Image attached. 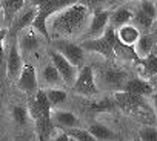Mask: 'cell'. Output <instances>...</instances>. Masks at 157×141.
I'll list each match as a JSON object with an SVG mask.
<instances>
[{
  "instance_id": "cell-1",
  "label": "cell",
  "mask_w": 157,
  "mask_h": 141,
  "mask_svg": "<svg viewBox=\"0 0 157 141\" xmlns=\"http://www.w3.org/2000/svg\"><path fill=\"white\" fill-rule=\"evenodd\" d=\"M88 14V8L82 3H74L66 6L65 10L54 14L51 22L52 37L59 39V36H72L82 28Z\"/></svg>"
},
{
  "instance_id": "cell-2",
  "label": "cell",
  "mask_w": 157,
  "mask_h": 141,
  "mask_svg": "<svg viewBox=\"0 0 157 141\" xmlns=\"http://www.w3.org/2000/svg\"><path fill=\"white\" fill-rule=\"evenodd\" d=\"M117 40V33H116V28L108 25L103 31L102 36L99 37H93V39H86L83 40L80 45L83 50H88V51H96L99 54H102L105 59L108 60H116V53H114V44Z\"/></svg>"
},
{
  "instance_id": "cell-3",
  "label": "cell",
  "mask_w": 157,
  "mask_h": 141,
  "mask_svg": "<svg viewBox=\"0 0 157 141\" xmlns=\"http://www.w3.org/2000/svg\"><path fill=\"white\" fill-rule=\"evenodd\" d=\"M114 101L120 107V110H123L128 115H132V116H137V118H142V119H145V116L152 115L149 106L146 104V101L142 95H136V93L120 90V92L114 93Z\"/></svg>"
},
{
  "instance_id": "cell-4",
  "label": "cell",
  "mask_w": 157,
  "mask_h": 141,
  "mask_svg": "<svg viewBox=\"0 0 157 141\" xmlns=\"http://www.w3.org/2000/svg\"><path fill=\"white\" fill-rule=\"evenodd\" d=\"M94 79L97 84L99 90H105V92H120L123 90L125 82L129 79V73L120 68H114V67H105L100 68L94 73Z\"/></svg>"
},
{
  "instance_id": "cell-5",
  "label": "cell",
  "mask_w": 157,
  "mask_h": 141,
  "mask_svg": "<svg viewBox=\"0 0 157 141\" xmlns=\"http://www.w3.org/2000/svg\"><path fill=\"white\" fill-rule=\"evenodd\" d=\"M72 90L77 95L86 96V98L96 96L99 93V89H97V84H96V79H94V72L90 65L82 67V70L77 75L75 82L72 84Z\"/></svg>"
},
{
  "instance_id": "cell-6",
  "label": "cell",
  "mask_w": 157,
  "mask_h": 141,
  "mask_svg": "<svg viewBox=\"0 0 157 141\" xmlns=\"http://www.w3.org/2000/svg\"><path fill=\"white\" fill-rule=\"evenodd\" d=\"M49 57H51V62H52V64L56 65V68L59 70V73L62 75L63 82L71 87V85L75 82L77 75H78L77 67H75L74 64H71V62H69L62 53H59L57 50H52V51L49 53Z\"/></svg>"
},
{
  "instance_id": "cell-7",
  "label": "cell",
  "mask_w": 157,
  "mask_h": 141,
  "mask_svg": "<svg viewBox=\"0 0 157 141\" xmlns=\"http://www.w3.org/2000/svg\"><path fill=\"white\" fill-rule=\"evenodd\" d=\"M54 48L59 53H62L75 67H82L83 57H85V50L82 48V45H77V44H74L71 40H66V39H56Z\"/></svg>"
},
{
  "instance_id": "cell-8",
  "label": "cell",
  "mask_w": 157,
  "mask_h": 141,
  "mask_svg": "<svg viewBox=\"0 0 157 141\" xmlns=\"http://www.w3.org/2000/svg\"><path fill=\"white\" fill-rule=\"evenodd\" d=\"M17 85L28 96H33V95L37 93V90H39V79H37L36 68L31 64H25L23 65L22 73H20V76L17 79Z\"/></svg>"
},
{
  "instance_id": "cell-9",
  "label": "cell",
  "mask_w": 157,
  "mask_h": 141,
  "mask_svg": "<svg viewBox=\"0 0 157 141\" xmlns=\"http://www.w3.org/2000/svg\"><path fill=\"white\" fill-rule=\"evenodd\" d=\"M37 11H39V8L31 5V6H29V8H26L25 11L17 13V14H16V17L13 19V22H11L10 34H11V36H16V34H17V33H20L22 30H25V28L31 27V25H33V22H34V19H36V16H37Z\"/></svg>"
},
{
  "instance_id": "cell-10",
  "label": "cell",
  "mask_w": 157,
  "mask_h": 141,
  "mask_svg": "<svg viewBox=\"0 0 157 141\" xmlns=\"http://www.w3.org/2000/svg\"><path fill=\"white\" fill-rule=\"evenodd\" d=\"M109 13L111 11H108V10H96L93 13V19H91L88 33H86L88 37L93 39V37H99L103 34V31L109 22Z\"/></svg>"
},
{
  "instance_id": "cell-11",
  "label": "cell",
  "mask_w": 157,
  "mask_h": 141,
  "mask_svg": "<svg viewBox=\"0 0 157 141\" xmlns=\"http://www.w3.org/2000/svg\"><path fill=\"white\" fill-rule=\"evenodd\" d=\"M123 90L125 92H129V93L142 95V96H151L154 93V89L149 84V81L148 79H143L140 76H136V78H131L129 76V79L123 85Z\"/></svg>"
},
{
  "instance_id": "cell-12",
  "label": "cell",
  "mask_w": 157,
  "mask_h": 141,
  "mask_svg": "<svg viewBox=\"0 0 157 141\" xmlns=\"http://www.w3.org/2000/svg\"><path fill=\"white\" fill-rule=\"evenodd\" d=\"M134 65L139 68V76L143 79H149L154 75H157V56L149 53L145 57H140Z\"/></svg>"
},
{
  "instance_id": "cell-13",
  "label": "cell",
  "mask_w": 157,
  "mask_h": 141,
  "mask_svg": "<svg viewBox=\"0 0 157 141\" xmlns=\"http://www.w3.org/2000/svg\"><path fill=\"white\" fill-rule=\"evenodd\" d=\"M23 68V62H22V56L19 54V48L17 45H13L6 59V72H8V78L10 79H19L20 73Z\"/></svg>"
},
{
  "instance_id": "cell-14",
  "label": "cell",
  "mask_w": 157,
  "mask_h": 141,
  "mask_svg": "<svg viewBox=\"0 0 157 141\" xmlns=\"http://www.w3.org/2000/svg\"><path fill=\"white\" fill-rule=\"evenodd\" d=\"M51 119L54 122L56 127H60V129H69V127H78L80 121L78 118L71 113V112H63V110H52L51 112Z\"/></svg>"
},
{
  "instance_id": "cell-15",
  "label": "cell",
  "mask_w": 157,
  "mask_h": 141,
  "mask_svg": "<svg viewBox=\"0 0 157 141\" xmlns=\"http://www.w3.org/2000/svg\"><path fill=\"white\" fill-rule=\"evenodd\" d=\"M74 3H77V0H45V2L39 6V14L49 19L56 13H59V11H62L66 6L74 5Z\"/></svg>"
},
{
  "instance_id": "cell-16",
  "label": "cell",
  "mask_w": 157,
  "mask_h": 141,
  "mask_svg": "<svg viewBox=\"0 0 157 141\" xmlns=\"http://www.w3.org/2000/svg\"><path fill=\"white\" fill-rule=\"evenodd\" d=\"M19 45L23 51H33L39 47V36H37V30L31 27L25 28L20 31V37H19Z\"/></svg>"
},
{
  "instance_id": "cell-17",
  "label": "cell",
  "mask_w": 157,
  "mask_h": 141,
  "mask_svg": "<svg viewBox=\"0 0 157 141\" xmlns=\"http://www.w3.org/2000/svg\"><path fill=\"white\" fill-rule=\"evenodd\" d=\"M54 122L51 119V116H45L42 115L40 118L36 119V132H37V138L40 141H48L52 138L54 135Z\"/></svg>"
},
{
  "instance_id": "cell-18",
  "label": "cell",
  "mask_w": 157,
  "mask_h": 141,
  "mask_svg": "<svg viewBox=\"0 0 157 141\" xmlns=\"http://www.w3.org/2000/svg\"><path fill=\"white\" fill-rule=\"evenodd\" d=\"M114 53H116V57L120 59V60H132V62H137V60L140 59V56H139L137 51H136V47L122 42L119 37H117V40H116V44H114Z\"/></svg>"
},
{
  "instance_id": "cell-19",
  "label": "cell",
  "mask_w": 157,
  "mask_h": 141,
  "mask_svg": "<svg viewBox=\"0 0 157 141\" xmlns=\"http://www.w3.org/2000/svg\"><path fill=\"white\" fill-rule=\"evenodd\" d=\"M23 5H25V0H2V2H0V6H2L5 23H10L11 25L13 19L23 8Z\"/></svg>"
},
{
  "instance_id": "cell-20",
  "label": "cell",
  "mask_w": 157,
  "mask_h": 141,
  "mask_svg": "<svg viewBox=\"0 0 157 141\" xmlns=\"http://www.w3.org/2000/svg\"><path fill=\"white\" fill-rule=\"evenodd\" d=\"M42 81L48 87H57V85L63 84V78H62V75L59 73V70L56 68V65L52 62L43 67V70H42Z\"/></svg>"
},
{
  "instance_id": "cell-21",
  "label": "cell",
  "mask_w": 157,
  "mask_h": 141,
  "mask_svg": "<svg viewBox=\"0 0 157 141\" xmlns=\"http://www.w3.org/2000/svg\"><path fill=\"white\" fill-rule=\"evenodd\" d=\"M116 33H117V37H119L122 42L128 44V45H134V44L137 42V39L140 37V34H142L132 23H125V25L119 27V28L116 30Z\"/></svg>"
},
{
  "instance_id": "cell-22",
  "label": "cell",
  "mask_w": 157,
  "mask_h": 141,
  "mask_svg": "<svg viewBox=\"0 0 157 141\" xmlns=\"http://www.w3.org/2000/svg\"><path fill=\"white\" fill-rule=\"evenodd\" d=\"M132 14L134 13L129 11L128 8H125V6L117 8V10H114V11L109 13V25L117 30L119 27H122L125 23H129L131 19H132Z\"/></svg>"
},
{
  "instance_id": "cell-23",
  "label": "cell",
  "mask_w": 157,
  "mask_h": 141,
  "mask_svg": "<svg viewBox=\"0 0 157 141\" xmlns=\"http://www.w3.org/2000/svg\"><path fill=\"white\" fill-rule=\"evenodd\" d=\"M131 23L142 33H151V28H152V23H154V19H151L149 16H146L143 11L137 10L134 14H132V19H131Z\"/></svg>"
},
{
  "instance_id": "cell-24",
  "label": "cell",
  "mask_w": 157,
  "mask_h": 141,
  "mask_svg": "<svg viewBox=\"0 0 157 141\" xmlns=\"http://www.w3.org/2000/svg\"><path fill=\"white\" fill-rule=\"evenodd\" d=\"M155 45V39L151 33H145V34H140V37L137 39V42L134 44L136 47V51L140 57H145L151 53L152 47Z\"/></svg>"
},
{
  "instance_id": "cell-25",
  "label": "cell",
  "mask_w": 157,
  "mask_h": 141,
  "mask_svg": "<svg viewBox=\"0 0 157 141\" xmlns=\"http://www.w3.org/2000/svg\"><path fill=\"white\" fill-rule=\"evenodd\" d=\"M88 130L93 133L96 141H106V139H114L116 138V133L111 129H108L102 124H93V126H90Z\"/></svg>"
},
{
  "instance_id": "cell-26",
  "label": "cell",
  "mask_w": 157,
  "mask_h": 141,
  "mask_svg": "<svg viewBox=\"0 0 157 141\" xmlns=\"http://www.w3.org/2000/svg\"><path fill=\"white\" fill-rule=\"evenodd\" d=\"M65 132L69 135L71 139L74 141H96V138L93 136V133L90 130H85V129H78V127H69V129H65Z\"/></svg>"
},
{
  "instance_id": "cell-27",
  "label": "cell",
  "mask_w": 157,
  "mask_h": 141,
  "mask_svg": "<svg viewBox=\"0 0 157 141\" xmlns=\"http://www.w3.org/2000/svg\"><path fill=\"white\" fill-rule=\"evenodd\" d=\"M45 92H46V96H48V99H49L52 109L62 106V104L66 101V92H63V90H60V89H52V87H49V89H46Z\"/></svg>"
},
{
  "instance_id": "cell-28",
  "label": "cell",
  "mask_w": 157,
  "mask_h": 141,
  "mask_svg": "<svg viewBox=\"0 0 157 141\" xmlns=\"http://www.w3.org/2000/svg\"><path fill=\"white\" fill-rule=\"evenodd\" d=\"M11 116H13V119H14L19 126H26L28 121H29V118H31L28 109L23 107V106H14L13 110H11Z\"/></svg>"
},
{
  "instance_id": "cell-29",
  "label": "cell",
  "mask_w": 157,
  "mask_h": 141,
  "mask_svg": "<svg viewBox=\"0 0 157 141\" xmlns=\"http://www.w3.org/2000/svg\"><path fill=\"white\" fill-rule=\"evenodd\" d=\"M36 101H37V104H39L42 113H43L45 116H51L52 107H51V102H49V99H48L45 90H40V89L37 90V93H36Z\"/></svg>"
},
{
  "instance_id": "cell-30",
  "label": "cell",
  "mask_w": 157,
  "mask_h": 141,
  "mask_svg": "<svg viewBox=\"0 0 157 141\" xmlns=\"http://www.w3.org/2000/svg\"><path fill=\"white\" fill-rule=\"evenodd\" d=\"M46 20H48V19L43 17L42 14H39V11H37V16H36L34 22H33V28L37 30L39 34H42V36H45L46 39H49V30H48Z\"/></svg>"
},
{
  "instance_id": "cell-31",
  "label": "cell",
  "mask_w": 157,
  "mask_h": 141,
  "mask_svg": "<svg viewBox=\"0 0 157 141\" xmlns=\"http://www.w3.org/2000/svg\"><path fill=\"white\" fill-rule=\"evenodd\" d=\"M114 107H116V104L111 99H108V98H103V99L96 101V102L91 104V110H94L97 113H100V112H111V110H114Z\"/></svg>"
},
{
  "instance_id": "cell-32",
  "label": "cell",
  "mask_w": 157,
  "mask_h": 141,
  "mask_svg": "<svg viewBox=\"0 0 157 141\" xmlns=\"http://www.w3.org/2000/svg\"><path fill=\"white\" fill-rule=\"evenodd\" d=\"M140 11H143L146 16H149L151 19H155L157 17V6L152 0H143L140 2V6H139Z\"/></svg>"
},
{
  "instance_id": "cell-33",
  "label": "cell",
  "mask_w": 157,
  "mask_h": 141,
  "mask_svg": "<svg viewBox=\"0 0 157 141\" xmlns=\"http://www.w3.org/2000/svg\"><path fill=\"white\" fill-rule=\"evenodd\" d=\"M139 138L142 141H157V127L154 126H146L140 130Z\"/></svg>"
},
{
  "instance_id": "cell-34",
  "label": "cell",
  "mask_w": 157,
  "mask_h": 141,
  "mask_svg": "<svg viewBox=\"0 0 157 141\" xmlns=\"http://www.w3.org/2000/svg\"><path fill=\"white\" fill-rule=\"evenodd\" d=\"M28 112H29V116L34 121L43 115L40 107H39V104H37V101H36V96H29V99H28Z\"/></svg>"
},
{
  "instance_id": "cell-35",
  "label": "cell",
  "mask_w": 157,
  "mask_h": 141,
  "mask_svg": "<svg viewBox=\"0 0 157 141\" xmlns=\"http://www.w3.org/2000/svg\"><path fill=\"white\" fill-rule=\"evenodd\" d=\"M77 2L82 3V5H85L88 10H96V6L99 5L100 0H77Z\"/></svg>"
},
{
  "instance_id": "cell-36",
  "label": "cell",
  "mask_w": 157,
  "mask_h": 141,
  "mask_svg": "<svg viewBox=\"0 0 157 141\" xmlns=\"http://www.w3.org/2000/svg\"><path fill=\"white\" fill-rule=\"evenodd\" d=\"M54 139H56V141H71V138H69V135H68L66 132L59 133V136H56Z\"/></svg>"
},
{
  "instance_id": "cell-37",
  "label": "cell",
  "mask_w": 157,
  "mask_h": 141,
  "mask_svg": "<svg viewBox=\"0 0 157 141\" xmlns=\"http://www.w3.org/2000/svg\"><path fill=\"white\" fill-rule=\"evenodd\" d=\"M148 81H149V84L152 85V89H154V93H157V75H154L152 78H149Z\"/></svg>"
},
{
  "instance_id": "cell-38",
  "label": "cell",
  "mask_w": 157,
  "mask_h": 141,
  "mask_svg": "<svg viewBox=\"0 0 157 141\" xmlns=\"http://www.w3.org/2000/svg\"><path fill=\"white\" fill-rule=\"evenodd\" d=\"M152 102H154V113H155V119H157V93H152Z\"/></svg>"
},
{
  "instance_id": "cell-39",
  "label": "cell",
  "mask_w": 157,
  "mask_h": 141,
  "mask_svg": "<svg viewBox=\"0 0 157 141\" xmlns=\"http://www.w3.org/2000/svg\"><path fill=\"white\" fill-rule=\"evenodd\" d=\"M3 64V40H0V65Z\"/></svg>"
},
{
  "instance_id": "cell-40",
  "label": "cell",
  "mask_w": 157,
  "mask_h": 141,
  "mask_svg": "<svg viewBox=\"0 0 157 141\" xmlns=\"http://www.w3.org/2000/svg\"><path fill=\"white\" fill-rule=\"evenodd\" d=\"M29 2H31V5H33V6H37V8H39V6L45 2V0H29Z\"/></svg>"
},
{
  "instance_id": "cell-41",
  "label": "cell",
  "mask_w": 157,
  "mask_h": 141,
  "mask_svg": "<svg viewBox=\"0 0 157 141\" xmlns=\"http://www.w3.org/2000/svg\"><path fill=\"white\" fill-rule=\"evenodd\" d=\"M151 34L154 36V39H155V42H157V27H154V28H151Z\"/></svg>"
},
{
  "instance_id": "cell-42",
  "label": "cell",
  "mask_w": 157,
  "mask_h": 141,
  "mask_svg": "<svg viewBox=\"0 0 157 141\" xmlns=\"http://www.w3.org/2000/svg\"><path fill=\"white\" fill-rule=\"evenodd\" d=\"M151 53H152V54H155V56H157V42H155V45H154V47H152V50H151Z\"/></svg>"
},
{
  "instance_id": "cell-43",
  "label": "cell",
  "mask_w": 157,
  "mask_h": 141,
  "mask_svg": "<svg viewBox=\"0 0 157 141\" xmlns=\"http://www.w3.org/2000/svg\"><path fill=\"white\" fill-rule=\"evenodd\" d=\"M113 2H122V0H113ZM139 2H143V0H139Z\"/></svg>"
}]
</instances>
